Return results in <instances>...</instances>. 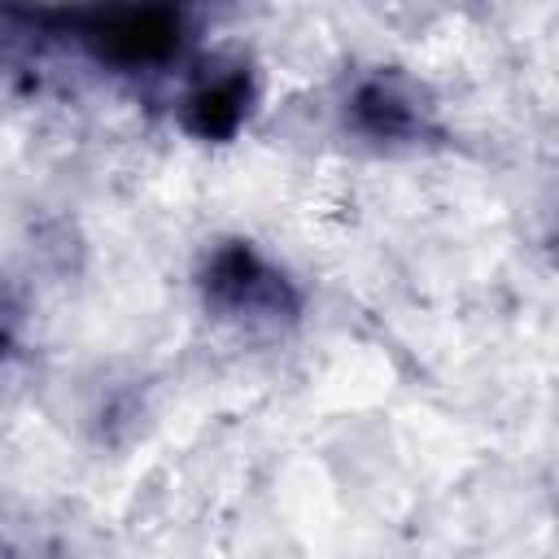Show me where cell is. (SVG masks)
Instances as JSON below:
<instances>
[{
  "label": "cell",
  "instance_id": "cell-1",
  "mask_svg": "<svg viewBox=\"0 0 559 559\" xmlns=\"http://www.w3.org/2000/svg\"><path fill=\"white\" fill-rule=\"evenodd\" d=\"M201 301L231 323H293L301 288L253 240H218L197 271Z\"/></svg>",
  "mask_w": 559,
  "mask_h": 559
},
{
  "label": "cell",
  "instance_id": "cell-2",
  "mask_svg": "<svg viewBox=\"0 0 559 559\" xmlns=\"http://www.w3.org/2000/svg\"><path fill=\"white\" fill-rule=\"evenodd\" d=\"M79 48L118 74H140L170 66L188 48V17L162 4H127V9H87L66 17Z\"/></svg>",
  "mask_w": 559,
  "mask_h": 559
},
{
  "label": "cell",
  "instance_id": "cell-3",
  "mask_svg": "<svg viewBox=\"0 0 559 559\" xmlns=\"http://www.w3.org/2000/svg\"><path fill=\"white\" fill-rule=\"evenodd\" d=\"M341 122L371 144H419L432 135V105L397 70H371L349 83L341 100Z\"/></svg>",
  "mask_w": 559,
  "mask_h": 559
},
{
  "label": "cell",
  "instance_id": "cell-4",
  "mask_svg": "<svg viewBox=\"0 0 559 559\" xmlns=\"http://www.w3.org/2000/svg\"><path fill=\"white\" fill-rule=\"evenodd\" d=\"M253 70L245 61H227L205 70L179 100V127L201 144H227L253 114Z\"/></svg>",
  "mask_w": 559,
  "mask_h": 559
},
{
  "label": "cell",
  "instance_id": "cell-5",
  "mask_svg": "<svg viewBox=\"0 0 559 559\" xmlns=\"http://www.w3.org/2000/svg\"><path fill=\"white\" fill-rule=\"evenodd\" d=\"M13 345H17V328H13V314L0 306V358H9Z\"/></svg>",
  "mask_w": 559,
  "mask_h": 559
}]
</instances>
